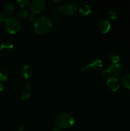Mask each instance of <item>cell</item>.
I'll return each instance as SVG.
<instances>
[{"mask_svg":"<svg viewBox=\"0 0 130 131\" xmlns=\"http://www.w3.org/2000/svg\"><path fill=\"white\" fill-rule=\"evenodd\" d=\"M52 22L49 17L42 16L38 18L34 23V30L37 35H44L51 30Z\"/></svg>","mask_w":130,"mask_h":131,"instance_id":"cell-1","label":"cell"},{"mask_svg":"<svg viewBox=\"0 0 130 131\" xmlns=\"http://www.w3.org/2000/svg\"><path fill=\"white\" fill-rule=\"evenodd\" d=\"M74 118L70 114L66 112L59 113L55 119V125L60 129H70L74 125Z\"/></svg>","mask_w":130,"mask_h":131,"instance_id":"cell-2","label":"cell"},{"mask_svg":"<svg viewBox=\"0 0 130 131\" xmlns=\"http://www.w3.org/2000/svg\"><path fill=\"white\" fill-rule=\"evenodd\" d=\"M21 27L20 20L17 17L15 16H10L6 18L4 28L10 34H15L19 31Z\"/></svg>","mask_w":130,"mask_h":131,"instance_id":"cell-3","label":"cell"},{"mask_svg":"<svg viewBox=\"0 0 130 131\" xmlns=\"http://www.w3.org/2000/svg\"><path fill=\"white\" fill-rule=\"evenodd\" d=\"M123 72L122 65L120 63L112 64L109 65L102 72V75L105 78H116L121 75Z\"/></svg>","mask_w":130,"mask_h":131,"instance_id":"cell-4","label":"cell"},{"mask_svg":"<svg viewBox=\"0 0 130 131\" xmlns=\"http://www.w3.org/2000/svg\"><path fill=\"white\" fill-rule=\"evenodd\" d=\"M60 12L67 15H72L77 11V5L73 1H68L59 7Z\"/></svg>","mask_w":130,"mask_h":131,"instance_id":"cell-5","label":"cell"},{"mask_svg":"<svg viewBox=\"0 0 130 131\" xmlns=\"http://www.w3.org/2000/svg\"><path fill=\"white\" fill-rule=\"evenodd\" d=\"M46 6V2L44 0H33L29 3V8L31 13L38 14L44 10Z\"/></svg>","mask_w":130,"mask_h":131,"instance_id":"cell-6","label":"cell"},{"mask_svg":"<svg viewBox=\"0 0 130 131\" xmlns=\"http://www.w3.org/2000/svg\"><path fill=\"white\" fill-rule=\"evenodd\" d=\"M103 63L101 60L99 59H96L94 61H92L91 63L89 64V65H86V66H84L81 69V70L82 72L87 70L89 69H92L93 70H99L101 68L103 67Z\"/></svg>","mask_w":130,"mask_h":131,"instance_id":"cell-7","label":"cell"},{"mask_svg":"<svg viewBox=\"0 0 130 131\" xmlns=\"http://www.w3.org/2000/svg\"><path fill=\"white\" fill-rule=\"evenodd\" d=\"M107 85L110 90L116 92L120 87L119 80L116 78H109L107 79Z\"/></svg>","mask_w":130,"mask_h":131,"instance_id":"cell-8","label":"cell"},{"mask_svg":"<svg viewBox=\"0 0 130 131\" xmlns=\"http://www.w3.org/2000/svg\"><path fill=\"white\" fill-rule=\"evenodd\" d=\"M98 28L103 33H107L111 28L110 23L106 19H101L98 23Z\"/></svg>","mask_w":130,"mask_h":131,"instance_id":"cell-9","label":"cell"},{"mask_svg":"<svg viewBox=\"0 0 130 131\" xmlns=\"http://www.w3.org/2000/svg\"><path fill=\"white\" fill-rule=\"evenodd\" d=\"M33 74V70L29 65H24L21 69L20 74L21 76L25 79H29L32 77Z\"/></svg>","mask_w":130,"mask_h":131,"instance_id":"cell-10","label":"cell"},{"mask_svg":"<svg viewBox=\"0 0 130 131\" xmlns=\"http://www.w3.org/2000/svg\"><path fill=\"white\" fill-rule=\"evenodd\" d=\"M3 10L5 15H11L15 10L14 4L11 2H7L3 6Z\"/></svg>","mask_w":130,"mask_h":131,"instance_id":"cell-11","label":"cell"},{"mask_svg":"<svg viewBox=\"0 0 130 131\" xmlns=\"http://www.w3.org/2000/svg\"><path fill=\"white\" fill-rule=\"evenodd\" d=\"M0 49L5 52H10L14 49V44L10 42H5L0 46Z\"/></svg>","mask_w":130,"mask_h":131,"instance_id":"cell-12","label":"cell"},{"mask_svg":"<svg viewBox=\"0 0 130 131\" xmlns=\"http://www.w3.org/2000/svg\"><path fill=\"white\" fill-rule=\"evenodd\" d=\"M29 14V10L25 8H20L18 9L16 12L17 17L20 19H25V18L28 17Z\"/></svg>","mask_w":130,"mask_h":131,"instance_id":"cell-13","label":"cell"},{"mask_svg":"<svg viewBox=\"0 0 130 131\" xmlns=\"http://www.w3.org/2000/svg\"><path fill=\"white\" fill-rule=\"evenodd\" d=\"M79 12L82 16H87L91 12V8L88 5H83L79 8Z\"/></svg>","mask_w":130,"mask_h":131,"instance_id":"cell-14","label":"cell"},{"mask_svg":"<svg viewBox=\"0 0 130 131\" xmlns=\"http://www.w3.org/2000/svg\"><path fill=\"white\" fill-rule=\"evenodd\" d=\"M9 74L6 69L3 67H0V81H5L8 78Z\"/></svg>","mask_w":130,"mask_h":131,"instance_id":"cell-15","label":"cell"},{"mask_svg":"<svg viewBox=\"0 0 130 131\" xmlns=\"http://www.w3.org/2000/svg\"><path fill=\"white\" fill-rule=\"evenodd\" d=\"M122 84L127 89H130V74L125 75L122 79Z\"/></svg>","mask_w":130,"mask_h":131,"instance_id":"cell-16","label":"cell"},{"mask_svg":"<svg viewBox=\"0 0 130 131\" xmlns=\"http://www.w3.org/2000/svg\"><path fill=\"white\" fill-rule=\"evenodd\" d=\"M108 60L112 63V64H117L118 63L119 61L120 58L117 54L111 53L108 56Z\"/></svg>","mask_w":130,"mask_h":131,"instance_id":"cell-17","label":"cell"},{"mask_svg":"<svg viewBox=\"0 0 130 131\" xmlns=\"http://www.w3.org/2000/svg\"><path fill=\"white\" fill-rule=\"evenodd\" d=\"M16 3L18 6L20 8H25L29 4V1L28 0H17Z\"/></svg>","mask_w":130,"mask_h":131,"instance_id":"cell-18","label":"cell"},{"mask_svg":"<svg viewBox=\"0 0 130 131\" xmlns=\"http://www.w3.org/2000/svg\"><path fill=\"white\" fill-rule=\"evenodd\" d=\"M31 97V93L29 91H26L22 93L21 96H20V100L22 101H26L28 99H29Z\"/></svg>","mask_w":130,"mask_h":131,"instance_id":"cell-19","label":"cell"},{"mask_svg":"<svg viewBox=\"0 0 130 131\" xmlns=\"http://www.w3.org/2000/svg\"><path fill=\"white\" fill-rule=\"evenodd\" d=\"M108 17L110 19H112V20H115V19H117L118 17V15L117 13L115 11H110L108 12Z\"/></svg>","mask_w":130,"mask_h":131,"instance_id":"cell-20","label":"cell"},{"mask_svg":"<svg viewBox=\"0 0 130 131\" xmlns=\"http://www.w3.org/2000/svg\"><path fill=\"white\" fill-rule=\"evenodd\" d=\"M38 18L36 17V15L35 14H33V13H31L29 14V16H28V19L30 22L31 23H35L36 20H37Z\"/></svg>","mask_w":130,"mask_h":131,"instance_id":"cell-21","label":"cell"},{"mask_svg":"<svg viewBox=\"0 0 130 131\" xmlns=\"http://www.w3.org/2000/svg\"><path fill=\"white\" fill-rule=\"evenodd\" d=\"M6 19V15L4 13L0 12V23H3V22L5 23Z\"/></svg>","mask_w":130,"mask_h":131,"instance_id":"cell-22","label":"cell"},{"mask_svg":"<svg viewBox=\"0 0 130 131\" xmlns=\"http://www.w3.org/2000/svg\"><path fill=\"white\" fill-rule=\"evenodd\" d=\"M26 129V126L25 125H20V129H19V130L20 131H24Z\"/></svg>","mask_w":130,"mask_h":131,"instance_id":"cell-23","label":"cell"},{"mask_svg":"<svg viewBox=\"0 0 130 131\" xmlns=\"http://www.w3.org/2000/svg\"><path fill=\"white\" fill-rule=\"evenodd\" d=\"M4 89H5V86H4V84H2V83H0V93L2 92L4 90Z\"/></svg>","mask_w":130,"mask_h":131,"instance_id":"cell-24","label":"cell"},{"mask_svg":"<svg viewBox=\"0 0 130 131\" xmlns=\"http://www.w3.org/2000/svg\"><path fill=\"white\" fill-rule=\"evenodd\" d=\"M52 131H62V130L60 129H59V128H55V129H54Z\"/></svg>","mask_w":130,"mask_h":131,"instance_id":"cell-25","label":"cell"},{"mask_svg":"<svg viewBox=\"0 0 130 131\" xmlns=\"http://www.w3.org/2000/svg\"><path fill=\"white\" fill-rule=\"evenodd\" d=\"M31 85H30V84H29V83H28V84H27V88H28V89H29V88H31Z\"/></svg>","mask_w":130,"mask_h":131,"instance_id":"cell-26","label":"cell"},{"mask_svg":"<svg viewBox=\"0 0 130 131\" xmlns=\"http://www.w3.org/2000/svg\"><path fill=\"white\" fill-rule=\"evenodd\" d=\"M54 3H59V2H61V1H60V0H59V1H54Z\"/></svg>","mask_w":130,"mask_h":131,"instance_id":"cell-27","label":"cell"},{"mask_svg":"<svg viewBox=\"0 0 130 131\" xmlns=\"http://www.w3.org/2000/svg\"><path fill=\"white\" fill-rule=\"evenodd\" d=\"M17 131H20V130H17Z\"/></svg>","mask_w":130,"mask_h":131,"instance_id":"cell-28","label":"cell"}]
</instances>
